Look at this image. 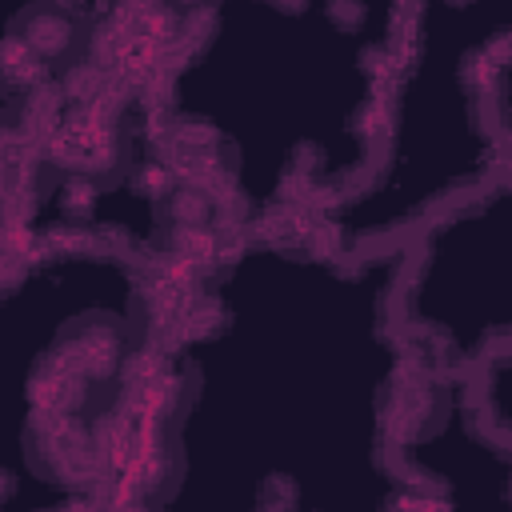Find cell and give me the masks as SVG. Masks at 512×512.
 <instances>
[{"label":"cell","mask_w":512,"mask_h":512,"mask_svg":"<svg viewBox=\"0 0 512 512\" xmlns=\"http://www.w3.org/2000/svg\"><path fill=\"white\" fill-rule=\"evenodd\" d=\"M76 20L60 4H36L20 12L16 20V40L36 56V60H64L76 48Z\"/></svg>","instance_id":"7a4b0ae2"},{"label":"cell","mask_w":512,"mask_h":512,"mask_svg":"<svg viewBox=\"0 0 512 512\" xmlns=\"http://www.w3.org/2000/svg\"><path fill=\"white\" fill-rule=\"evenodd\" d=\"M168 212H172L176 224H184V228H200V224H208V216H212V200H208L204 192H196V188H176Z\"/></svg>","instance_id":"3957f363"},{"label":"cell","mask_w":512,"mask_h":512,"mask_svg":"<svg viewBox=\"0 0 512 512\" xmlns=\"http://www.w3.org/2000/svg\"><path fill=\"white\" fill-rule=\"evenodd\" d=\"M120 356H124L120 324L112 316H80L60 336V348L52 352V360L44 368H52L56 376H68V380L100 384L120 368Z\"/></svg>","instance_id":"6da1fadb"}]
</instances>
